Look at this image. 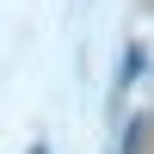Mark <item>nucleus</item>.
Instances as JSON below:
<instances>
[{"label":"nucleus","mask_w":154,"mask_h":154,"mask_svg":"<svg viewBox=\"0 0 154 154\" xmlns=\"http://www.w3.org/2000/svg\"><path fill=\"white\" fill-rule=\"evenodd\" d=\"M31 154H49V148H43V142H37V148H31Z\"/></svg>","instance_id":"1"}]
</instances>
